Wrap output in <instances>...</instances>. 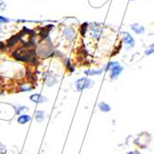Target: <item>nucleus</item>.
Instances as JSON below:
<instances>
[{
    "label": "nucleus",
    "mask_w": 154,
    "mask_h": 154,
    "mask_svg": "<svg viewBox=\"0 0 154 154\" xmlns=\"http://www.w3.org/2000/svg\"><path fill=\"white\" fill-rule=\"evenodd\" d=\"M31 119V117L30 115H27V114H21L20 116H19L18 118V123L19 124H21V125H24L26 123H28L30 122Z\"/></svg>",
    "instance_id": "9d476101"
},
{
    "label": "nucleus",
    "mask_w": 154,
    "mask_h": 154,
    "mask_svg": "<svg viewBox=\"0 0 154 154\" xmlns=\"http://www.w3.org/2000/svg\"><path fill=\"white\" fill-rule=\"evenodd\" d=\"M153 53H154V44H153L148 50H146L145 55H150L153 54Z\"/></svg>",
    "instance_id": "aec40b11"
},
{
    "label": "nucleus",
    "mask_w": 154,
    "mask_h": 154,
    "mask_svg": "<svg viewBox=\"0 0 154 154\" xmlns=\"http://www.w3.org/2000/svg\"><path fill=\"white\" fill-rule=\"evenodd\" d=\"M117 65H119L118 62H116V61H111V62L108 63L106 66H104L103 70H106V71H107V70H111L113 67H114L115 66H117Z\"/></svg>",
    "instance_id": "4468645a"
},
{
    "label": "nucleus",
    "mask_w": 154,
    "mask_h": 154,
    "mask_svg": "<svg viewBox=\"0 0 154 154\" xmlns=\"http://www.w3.org/2000/svg\"><path fill=\"white\" fill-rule=\"evenodd\" d=\"M130 1H134V0H130Z\"/></svg>",
    "instance_id": "4be33fe9"
},
{
    "label": "nucleus",
    "mask_w": 154,
    "mask_h": 154,
    "mask_svg": "<svg viewBox=\"0 0 154 154\" xmlns=\"http://www.w3.org/2000/svg\"><path fill=\"white\" fill-rule=\"evenodd\" d=\"M10 22V19L8 18L4 17V16H0V24H5Z\"/></svg>",
    "instance_id": "a211bd4d"
},
{
    "label": "nucleus",
    "mask_w": 154,
    "mask_h": 154,
    "mask_svg": "<svg viewBox=\"0 0 154 154\" xmlns=\"http://www.w3.org/2000/svg\"><path fill=\"white\" fill-rule=\"evenodd\" d=\"M45 80H46L45 82H46V84H47V86H49V87L54 86L55 84L57 83V80H56L55 77L54 75H53L52 73H51V74H48V75H47V78H46Z\"/></svg>",
    "instance_id": "6e6552de"
},
{
    "label": "nucleus",
    "mask_w": 154,
    "mask_h": 154,
    "mask_svg": "<svg viewBox=\"0 0 154 154\" xmlns=\"http://www.w3.org/2000/svg\"><path fill=\"white\" fill-rule=\"evenodd\" d=\"M44 116H45V114L44 111H37L36 114H35V118H36V121L38 122V123H41L44 120Z\"/></svg>",
    "instance_id": "f8f14e48"
},
{
    "label": "nucleus",
    "mask_w": 154,
    "mask_h": 154,
    "mask_svg": "<svg viewBox=\"0 0 154 154\" xmlns=\"http://www.w3.org/2000/svg\"><path fill=\"white\" fill-rule=\"evenodd\" d=\"M27 111H29V108L27 107V106H19V107L17 108V114H19L21 113L27 112Z\"/></svg>",
    "instance_id": "dca6fc26"
},
{
    "label": "nucleus",
    "mask_w": 154,
    "mask_h": 154,
    "mask_svg": "<svg viewBox=\"0 0 154 154\" xmlns=\"http://www.w3.org/2000/svg\"><path fill=\"white\" fill-rule=\"evenodd\" d=\"M63 33H64V36H65L66 40L69 41V42L73 41L76 37V31L70 27H67L64 29Z\"/></svg>",
    "instance_id": "39448f33"
},
{
    "label": "nucleus",
    "mask_w": 154,
    "mask_h": 154,
    "mask_svg": "<svg viewBox=\"0 0 154 154\" xmlns=\"http://www.w3.org/2000/svg\"><path fill=\"white\" fill-rule=\"evenodd\" d=\"M98 108H99V110L101 111V112H103V113H108L111 111V106L108 103H104V102L100 103L99 105H98Z\"/></svg>",
    "instance_id": "1a4fd4ad"
},
{
    "label": "nucleus",
    "mask_w": 154,
    "mask_h": 154,
    "mask_svg": "<svg viewBox=\"0 0 154 154\" xmlns=\"http://www.w3.org/2000/svg\"><path fill=\"white\" fill-rule=\"evenodd\" d=\"M7 8V4L4 0H0V12L4 11L5 9Z\"/></svg>",
    "instance_id": "6ab92c4d"
},
{
    "label": "nucleus",
    "mask_w": 154,
    "mask_h": 154,
    "mask_svg": "<svg viewBox=\"0 0 154 154\" xmlns=\"http://www.w3.org/2000/svg\"><path fill=\"white\" fill-rule=\"evenodd\" d=\"M33 89V87L30 86V85H22V86L20 87V91L21 92H29Z\"/></svg>",
    "instance_id": "f3484780"
},
{
    "label": "nucleus",
    "mask_w": 154,
    "mask_h": 154,
    "mask_svg": "<svg viewBox=\"0 0 154 154\" xmlns=\"http://www.w3.org/2000/svg\"><path fill=\"white\" fill-rule=\"evenodd\" d=\"M131 29L136 34H143L145 33V28L139 23H134L131 25Z\"/></svg>",
    "instance_id": "0eeeda50"
},
{
    "label": "nucleus",
    "mask_w": 154,
    "mask_h": 154,
    "mask_svg": "<svg viewBox=\"0 0 154 154\" xmlns=\"http://www.w3.org/2000/svg\"><path fill=\"white\" fill-rule=\"evenodd\" d=\"M123 36H124L123 40H124V42L126 45V49L130 50L132 48H134L135 40H134L133 37H132V35L129 33H127V31H125V33H123Z\"/></svg>",
    "instance_id": "7ed1b4c3"
},
{
    "label": "nucleus",
    "mask_w": 154,
    "mask_h": 154,
    "mask_svg": "<svg viewBox=\"0 0 154 154\" xmlns=\"http://www.w3.org/2000/svg\"><path fill=\"white\" fill-rule=\"evenodd\" d=\"M30 100L31 101V102L36 103H44L47 102V98H45L44 96H42L41 94H38V93L31 95Z\"/></svg>",
    "instance_id": "423d86ee"
},
{
    "label": "nucleus",
    "mask_w": 154,
    "mask_h": 154,
    "mask_svg": "<svg viewBox=\"0 0 154 154\" xmlns=\"http://www.w3.org/2000/svg\"><path fill=\"white\" fill-rule=\"evenodd\" d=\"M19 41V34L18 35H15V36H12L11 38H10L8 42H7V46L8 47H12L14 46L16 44H17V42Z\"/></svg>",
    "instance_id": "ddd939ff"
},
{
    "label": "nucleus",
    "mask_w": 154,
    "mask_h": 154,
    "mask_svg": "<svg viewBox=\"0 0 154 154\" xmlns=\"http://www.w3.org/2000/svg\"><path fill=\"white\" fill-rule=\"evenodd\" d=\"M123 67L120 66V64L117 66H115L114 67H113L112 69H111V73H110V78L112 79V80H115V79H117L118 77L120 76V74L123 71Z\"/></svg>",
    "instance_id": "20e7f679"
},
{
    "label": "nucleus",
    "mask_w": 154,
    "mask_h": 154,
    "mask_svg": "<svg viewBox=\"0 0 154 154\" xmlns=\"http://www.w3.org/2000/svg\"><path fill=\"white\" fill-rule=\"evenodd\" d=\"M103 69H89V70H85L84 73L87 76H95V75H101L103 73Z\"/></svg>",
    "instance_id": "9b49d317"
},
{
    "label": "nucleus",
    "mask_w": 154,
    "mask_h": 154,
    "mask_svg": "<svg viewBox=\"0 0 154 154\" xmlns=\"http://www.w3.org/2000/svg\"><path fill=\"white\" fill-rule=\"evenodd\" d=\"M88 27H89V23L88 22H84L81 26H80V33L82 36H84L86 34L87 31H88Z\"/></svg>",
    "instance_id": "2eb2a0df"
},
{
    "label": "nucleus",
    "mask_w": 154,
    "mask_h": 154,
    "mask_svg": "<svg viewBox=\"0 0 154 154\" xmlns=\"http://www.w3.org/2000/svg\"><path fill=\"white\" fill-rule=\"evenodd\" d=\"M94 85V81L89 78H80L76 81V87L78 92L83 91V89H92Z\"/></svg>",
    "instance_id": "f257e3e1"
},
{
    "label": "nucleus",
    "mask_w": 154,
    "mask_h": 154,
    "mask_svg": "<svg viewBox=\"0 0 154 154\" xmlns=\"http://www.w3.org/2000/svg\"><path fill=\"white\" fill-rule=\"evenodd\" d=\"M127 154H135V152H128Z\"/></svg>",
    "instance_id": "412c9836"
},
{
    "label": "nucleus",
    "mask_w": 154,
    "mask_h": 154,
    "mask_svg": "<svg viewBox=\"0 0 154 154\" xmlns=\"http://www.w3.org/2000/svg\"><path fill=\"white\" fill-rule=\"evenodd\" d=\"M89 34L94 39L99 40L103 34V30L100 27V25L97 23H92L91 25V28H89Z\"/></svg>",
    "instance_id": "f03ea898"
}]
</instances>
